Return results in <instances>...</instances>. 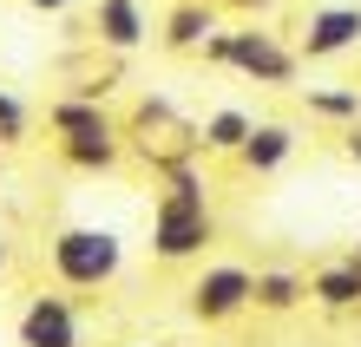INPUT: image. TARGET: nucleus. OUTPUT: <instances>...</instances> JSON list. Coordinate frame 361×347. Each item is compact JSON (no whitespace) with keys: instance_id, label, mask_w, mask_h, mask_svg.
<instances>
[{"instance_id":"obj_1","label":"nucleus","mask_w":361,"mask_h":347,"mask_svg":"<svg viewBox=\"0 0 361 347\" xmlns=\"http://www.w3.org/2000/svg\"><path fill=\"white\" fill-rule=\"evenodd\" d=\"M217 243V216H210V197L197 184V170L178 164L164 170V190L152 203V263H197V255Z\"/></svg>"},{"instance_id":"obj_2","label":"nucleus","mask_w":361,"mask_h":347,"mask_svg":"<svg viewBox=\"0 0 361 347\" xmlns=\"http://www.w3.org/2000/svg\"><path fill=\"white\" fill-rule=\"evenodd\" d=\"M204 66H230L257 85H295V72H302V53L283 46L276 33L263 27H217L204 39Z\"/></svg>"},{"instance_id":"obj_3","label":"nucleus","mask_w":361,"mask_h":347,"mask_svg":"<svg viewBox=\"0 0 361 347\" xmlns=\"http://www.w3.org/2000/svg\"><path fill=\"white\" fill-rule=\"evenodd\" d=\"M47 263H53V275L66 289H105L125 269V236L105 229V223H66L47 243Z\"/></svg>"},{"instance_id":"obj_4","label":"nucleus","mask_w":361,"mask_h":347,"mask_svg":"<svg viewBox=\"0 0 361 347\" xmlns=\"http://www.w3.org/2000/svg\"><path fill=\"white\" fill-rule=\"evenodd\" d=\"M125 144H132L152 170H178V164H190V151H204L197 125H178V118H171V105H158V99H145V105H138V125L125 132Z\"/></svg>"},{"instance_id":"obj_5","label":"nucleus","mask_w":361,"mask_h":347,"mask_svg":"<svg viewBox=\"0 0 361 347\" xmlns=\"http://www.w3.org/2000/svg\"><path fill=\"white\" fill-rule=\"evenodd\" d=\"M184 295H190V315L204 328H217V321H237L243 308H257V275L243 263H204Z\"/></svg>"},{"instance_id":"obj_6","label":"nucleus","mask_w":361,"mask_h":347,"mask_svg":"<svg viewBox=\"0 0 361 347\" xmlns=\"http://www.w3.org/2000/svg\"><path fill=\"white\" fill-rule=\"evenodd\" d=\"M20 347H79V308L66 295H33L13 321Z\"/></svg>"},{"instance_id":"obj_7","label":"nucleus","mask_w":361,"mask_h":347,"mask_svg":"<svg viewBox=\"0 0 361 347\" xmlns=\"http://www.w3.org/2000/svg\"><path fill=\"white\" fill-rule=\"evenodd\" d=\"M348 46H361V7H315L302 20V39H295V53L302 59H342Z\"/></svg>"},{"instance_id":"obj_8","label":"nucleus","mask_w":361,"mask_h":347,"mask_svg":"<svg viewBox=\"0 0 361 347\" xmlns=\"http://www.w3.org/2000/svg\"><path fill=\"white\" fill-rule=\"evenodd\" d=\"M92 39L105 53H138L145 39H152L145 0H99V7H92Z\"/></svg>"},{"instance_id":"obj_9","label":"nucleus","mask_w":361,"mask_h":347,"mask_svg":"<svg viewBox=\"0 0 361 347\" xmlns=\"http://www.w3.org/2000/svg\"><path fill=\"white\" fill-rule=\"evenodd\" d=\"M217 0H178V7L171 13H164V46H171V53H204V39L210 33H217Z\"/></svg>"},{"instance_id":"obj_10","label":"nucleus","mask_w":361,"mask_h":347,"mask_svg":"<svg viewBox=\"0 0 361 347\" xmlns=\"http://www.w3.org/2000/svg\"><path fill=\"white\" fill-rule=\"evenodd\" d=\"M309 301H315V308H329V315L361 308V263H355V255H342V263H322V269L309 275Z\"/></svg>"},{"instance_id":"obj_11","label":"nucleus","mask_w":361,"mask_h":347,"mask_svg":"<svg viewBox=\"0 0 361 347\" xmlns=\"http://www.w3.org/2000/svg\"><path fill=\"white\" fill-rule=\"evenodd\" d=\"M289 158H295V125H283V118H263L257 132L243 138V151H237V164H243V170H257V177L283 170Z\"/></svg>"},{"instance_id":"obj_12","label":"nucleus","mask_w":361,"mask_h":347,"mask_svg":"<svg viewBox=\"0 0 361 347\" xmlns=\"http://www.w3.org/2000/svg\"><path fill=\"white\" fill-rule=\"evenodd\" d=\"M47 132L53 138H105V132H118V125H112V112H105V105L99 99H53L47 105Z\"/></svg>"},{"instance_id":"obj_13","label":"nucleus","mask_w":361,"mask_h":347,"mask_svg":"<svg viewBox=\"0 0 361 347\" xmlns=\"http://www.w3.org/2000/svg\"><path fill=\"white\" fill-rule=\"evenodd\" d=\"M250 132H257V118H250V112H237V105H217V112H210V118L197 125L204 151H217V158H237Z\"/></svg>"},{"instance_id":"obj_14","label":"nucleus","mask_w":361,"mask_h":347,"mask_svg":"<svg viewBox=\"0 0 361 347\" xmlns=\"http://www.w3.org/2000/svg\"><path fill=\"white\" fill-rule=\"evenodd\" d=\"M309 301V275H295V269H257V308L263 315H289V308H302Z\"/></svg>"},{"instance_id":"obj_15","label":"nucleus","mask_w":361,"mask_h":347,"mask_svg":"<svg viewBox=\"0 0 361 347\" xmlns=\"http://www.w3.org/2000/svg\"><path fill=\"white\" fill-rule=\"evenodd\" d=\"M302 99H309V118H329V125L361 118V85H302Z\"/></svg>"},{"instance_id":"obj_16","label":"nucleus","mask_w":361,"mask_h":347,"mask_svg":"<svg viewBox=\"0 0 361 347\" xmlns=\"http://www.w3.org/2000/svg\"><path fill=\"white\" fill-rule=\"evenodd\" d=\"M27 125H33V112H27V99H13V92H0V144H20V138H27Z\"/></svg>"},{"instance_id":"obj_17","label":"nucleus","mask_w":361,"mask_h":347,"mask_svg":"<svg viewBox=\"0 0 361 347\" xmlns=\"http://www.w3.org/2000/svg\"><path fill=\"white\" fill-rule=\"evenodd\" d=\"M217 7H224V13H250V20H257V13L276 7V0H217Z\"/></svg>"},{"instance_id":"obj_18","label":"nucleus","mask_w":361,"mask_h":347,"mask_svg":"<svg viewBox=\"0 0 361 347\" xmlns=\"http://www.w3.org/2000/svg\"><path fill=\"white\" fill-rule=\"evenodd\" d=\"M342 151H348V158L361 164V118H355V125H348V132H342Z\"/></svg>"},{"instance_id":"obj_19","label":"nucleus","mask_w":361,"mask_h":347,"mask_svg":"<svg viewBox=\"0 0 361 347\" xmlns=\"http://www.w3.org/2000/svg\"><path fill=\"white\" fill-rule=\"evenodd\" d=\"M27 7H33V13H73L79 0H27Z\"/></svg>"},{"instance_id":"obj_20","label":"nucleus","mask_w":361,"mask_h":347,"mask_svg":"<svg viewBox=\"0 0 361 347\" xmlns=\"http://www.w3.org/2000/svg\"><path fill=\"white\" fill-rule=\"evenodd\" d=\"M0 275H7V236H0Z\"/></svg>"},{"instance_id":"obj_21","label":"nucleus","mask_w":361,"mask_h":347,"mask_svg":"<svg viewBox=\"0 0 361 347\" xmlns=\"http://www.w3.org/2000/svg\"><path fill=\"white\" fill-rule=\"evenodd\" d=\"M348 255H355V263H361V249H348Z\"/></svg>"}]
</instances>
